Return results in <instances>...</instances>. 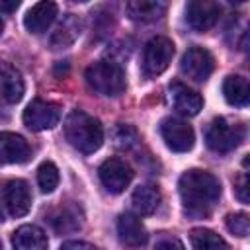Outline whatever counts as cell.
Wrapping results in <instances>:
<instances>
[{
  "label": "cell",
  "mask_w": 250,
  "mask_h": 250,
  "mask_svg": "<svg viewBox=\"0 0 250 250\" xmlns=\"http://www.w3.org/2000/svg\"><path fill=\"white\" fill-rule=\"evenodd\" d=\"M184 209L191 217H207L221 197V182L207 170H188L178 182Z\"/></svg>",
  "instance_id": "cell-1"
},
{
  "label": "cell",
  "mask_w": 250,
  "mask_h": 250,
  "mask_svg": "<svg viewBox=\"0 0 250 250\" xmlns=\"http://www.w3.org/2000/svg\"><path fill=\"white\" fill-rule=\"evenodd\" d=\"M64 137L76 150L92 154L104 143V129L96 117L88 115L86 111L74 109L64 121Z\"/></svg>",
  "instance_id": "cell-2"
},
{
  "label": "cell",
  "mask_w": 250,
  "mask_h": 250,
  "mask_svg": "<svg viewBox=\"0 0 250 250\" xmlns=\"http://www.w3.org/2000/svg\"><path fill=\"white\" fill-rule=\"evenodd\" d=\"M86 82L88 86L105 98H115L123 94L127 82H125V72L121 64L113 61H98L86 68Z\"/></svg>",
  "instance_id": "cell-3"
},
{
  "label": "cell",
  "mask_w": 250,
  "mask_h": 250,
  "mask_svg": "<svg viewBox=\"0 0 250 250\" xmlns=\"http://www.w3.org/2000/svg\"><path fill=\"white\" fill-rule=\"evenodd\" d=\"M244 139V127L225 117H215L205 129V143L215 152H230Z\"/></svg>",
  "instance_id": "cell-4"
},
{
  "label": "cell",
  "mask_w": 250,
  "mask_h": 250,
  "mask_svg": "<svg viewBox=\"0 0 250 250\" xmlns=\"http://www.w3.org/2000/svg\"><path fill=\"white\" fill-rule=\"evenodd\" d=\"M174 57V43L168 37H152L145 45L143 53V70L146 76H158L162 74Z\"/></svg>",
  "instance_id": "cell-5"
},
{
  "label": "cell",
  "mask_w": 250,
  "mask_h": 250,
  "mask_svg": "<svg viewBox=\"0 0 250 250\" xmlns=\"http://www.w3.org/2000/svg\"><path fill=\"white\" fill-rule=\"evenodd\" d=\"M61 105L55 102H45V100H33L25 109H23V123L31 131H47L53 129L61 121Z\"/></svg>",
  "instance_id": "cell-6"
},
{
  "label": "cell",
  "mask_w": 250,
  "mask_h": 250,
  "mask_svg": "<svg viewBox=\"0 0 250 250\" xmlns=\"http://www.w3.org/2000/svg\"><path fill=\"white\" fill-rule=\"evenodd\" d=\"M160 135L166 143V146L174 152H188L193 148L195 135L191 125H188L182 119L176 117H166L160 123Z\"/></svg>",
  "instance_id": "cell-7"
},
{
  "label": "cell",
  "mask_w": 250,
  "mask_h": 250,
  "mask_svg": "<svg viewBox=\"0 0 250 250\" xmlns=\"http://www.w3.org/2000/svg\"><path fill=\"white\" fill-rule=\"evenodd\" d=\"M98 176H100V182L104 184V188L109 193H121L131 184L133 170L121 158H107V160L102 162V166L98 170Z\"/></svg>",
  "instance_id": "cell-8"
},
{
  "label": "cell",
  "mask_w": 250,
  "mask_h": 250,
  "mask_svg": "<svg viewBox=\"0 0 250 250\" xmlns=\"http://www.w3.org/2000/svg\"><path fill=\"white\" fill-rule=\"evenodd\" d=\"M180 68L188 78H191L195 82H203L211 76V72L215 68V59L203 47H189L182 57Z\"/></svg>",
  "instance_id": "cell-9"
},
{
  "label": "cell",
  "mask_w": 250,
  "mask_h": 250,
  "mask_svg": "<svg viewBox=\"0 0 250 250\" xmlns=\"http://www.w3.org/2000/svg\"><path fill=\"white\" fill-rule=\"evenodd\" d=\"M221 18V8L215 0H188L186 20L195 31H209Z\"/></svg>",
  "instance_id": "cell-10"
},
{
  "label": "cell",
  "mask_w": 250,
  "mask_h": 250,
  "mask_svg": "<svg viewBox=\"0 0 250 250\" xmlns=\"http://www.w3.org/2000/svg\"><path fill=\"white\" fill-rule=\"evenodd\" d=\"M23 78L20 70L8 62H0V104L14 105L23 98Z\"/></svg>",
  "instance_id": "cell-11"
},
{
  "label": "cell",
  "mask_w": 250,
  "mask_h": 250,
  "mask_svg": "<svg viewBox=\"0 0 250 250\" xmlns=\"http://www.w3.org/2000/svg\"><path fill=\"white\" fill-rule=\"evenodd\" d=\"M31 156L29 143L16 133L2 131L0 133V166L4 164H21Z\"/></svg>",
  "instance_id": "cell-12"
},
{
  "label": "cell",
  "mask_w": 250,
  "mask_h": 250,
  "mask_svg": "<svg viewBox=\"0 0 250 250\" xmlns=\"http://www.w3.org/2000/svg\"><path fill=\"white\" fill-rule=\"evenodd\" d=\"M4 205L12 217H23L31 209V191L27 182L12 180L4 188Z\"/></svg>",
  "instance_id": "cell-13"
},
{
  "label": "cell",
  "mask_w": 250,
  "mask_h": 250,
  "mask_svg": "<svg viewBox=\"0 0 250 250\" xmlns=\"http://www.w3.org/2000/svg\"><path fill=\"white\" fill-rule=\"evenodd\" d=\"M57 12H59V8H57V4L53 0H39L23 16V27L29 33H43L55 21Z\"/></svg>",
  "instance_id": "cell-14"
},
{
  "label": "cell",
  "mask_w": 250,
  "mask_h": 250,
  "mask_svg": "<svg viewBox=\"0 0 250 250\" xmlns=\"http://www.w3.org/2000/svg\"><path fill=\"white\" fill-rule=\"evenodd\" d=\"M170 100H172L174 109L180 115H186V117L197 115L201 111V107H203L201 96L195 90H191L186 84H182V82H172L170 84Z\"/></svg>",
  "instance_id": "cell-15"
},
{
  "label": "cell",
  "mask_w": 250,
  "mask_h": 250,
  "mask_svg": "<svg viewBox=\"0 0 250 250\" xmlns=\"http://www.w3.org/2000/svg\"><path fill=\"white\" fill-rule=\"evenodd\" d=\"M170 6V0H127V16L133 21L148 23L160 20Z\"/></svg>",
  "instance_id": "cell-16"
},
{
  "label": "cell",
  "mask_w": 250,
  "mask_h": 250,
  "mask_svg": "<svg viewBox=\"0 0 250 250\" xmlns=\"http://www.w3.org/2000/svg\"><path fill=\"white\" fill-rule=\"evenodd\" d=\"M117 234H119V238H121L123 244L133 246V248L145 246L146 240H148V234H146L145 225L133 213L119 215V219H117Z\"/></svg>",
  "instance_id": "cell-17"
},
{
  "label": "cell",
  "mask_w": 250,
  "mask_h": 250,
  "mask_svg": "<svg viewBox=\"0 0 250 250\" xmlns=\"http://www.w3.org/2000/svg\"><path fill=\"white\" fill-rule=\"evenodd\" d=\"M47 244V234L35 225H21L12 234V246L16 250H43Z\"/></svg>",
  "instance_id": "cell-18"
},
{
  "label": "cell",
  "mask_w": 250,
  "mask_h": 250,
  "mask_svg": "<svg viewBox=\"0 0 250 250\" xmlns=\"http://www.w3.org/2000/svg\"><path fill=\"white\" fill-rule=\"evenodd\" d=\"M223 96L225 100L234 105V107H244L248 105V100H250V86H248V80L244 76H238V74H230L225 78L223 82Z\"/></svg>",
  "instance_id": "cell-19"
},
{
  "label": "cell",
  "mask_w": 250,
  "mask_h": 250,
  "mask_svg": "<svg viewBox=\"0 0 250 250\" xmlns=\"http://www.w3.org/2000/svg\"><path fill=\"white\" fill-rule=\"evenodd\" d=\"M131 203H133V209L135 213L139 215H150L158 209L160 205V191L156 186H139L135 191H133V197H131Z\"/></svg>",
  "instance_id": "cell-20"
},
{
  "label": "cell",
  "mask_w": 250,
  "mask_h": 250,
  "mask_svg": "<svg viewBox=\"0 0 250 250\" xmlns=\"http://www.w3.org/2000/svg\"><path fill=\"white\" fill-rule=\"evenodd\" d=\"M80 219H82L80 209L76 205H64L51 215V227L59 234H68V232H74L80 229V225H82Z\"/></svg>",
  "instance_id": "cell-21"
},
{
  "label": "cell",
  "mask_w": 250,
  "mask_h": 250,
  "mask_svg": "<svg viewBox=\"0 0 250 250\" xmlns=\"http://www.w3.org/2000/svg\"><path fill=\"white\" fill-rule=\"evenodd\" d=\"M80 27H82L80 20L76 16L68 14L62 20V23L57 27V31L53 33V37H51L53 49H62V47H68L70 43H74V39L80 35Z\"/></svg>",
  "instance_id": "cell-22"
},
{
  "label": "cell",
  "mask_w": 250,
  "mask_h": 250,
  "mask_svg": "<svg viewBox=\"0 0 250 250\" xmlns=\"http://www.w3.org/2000/svg\"><path fill=\"white\" fill-rule=\"evenodd\" d=\"M189 240H191V246L197 250H219V248L227 250L229 248L227 240L209 229H193L189 232Z\"/></svg>",
  "instance_id": "cell-23"
},
{
  "label": "cell",
  "mask_w": 250,
  "mask_h": 250,
  "mask_svg": "<svg viewBox=\"0 0 250 250\" xmlns=\"http://www.w3.org/2000/svg\"><path fill=\"white\" fill-rule=\"evenodd\" d=\"M37 184H39L43 193L55 191V188L59 186V170H57V166L53 162L45 160V162L39 164V168H37Z\"/></svg>",
  "instance_id": "cell-24"
},
{
  "label": "cell",
  "mask_w": 250,
  "mask_h": 250,
  "mask_svg": "<svg viewBox=\"0 0 250 250\" xmlns=\"http://www.w3.org/2000/svg\"><path fill=\"white\" fill-rule=\"evenodd\" d=\"M227 229L236 236H248L250 232V217L246 213H232L227 217Z\"/></svg>",
  "instance_id": "cell-25"
},
{
  "label": "cell",
  "mask_w": 250,
  "mask_h": 250,
  "mask_svg": "<svg viewBox=\"0 0 250 250\" xmlns=\"http://www.w3.org/2000/svg\"><path fill=\"white\" fill-rule=\"evenodd\" d=\"M113 139H115V145L121 146V148H129L131 145H135L137 141V131L129 125H119L113 133Z\"/></svg>",
  "instance_id": "cell-26"
},
{
  "label": "cell",
  "mask_w": 250,
  "mask_h": 250,
  "mask_svg": "<svg viewBox=\"0 0 250 250\" xmlns=\"http://www.w3.org/2000/svg\"><path fill=\"white\" fill-rule=\"evenodd\" d=\"M234 189H236V197H238L242 203H248V201H250V197H248V178H246V174H242V176L238 178Z\"/></svg>",
  "instance_id": "cell-27"
},
{
  "label": "cell",
  "mask_w": 250,
  "mask_h": 250,
  "mask_svg": "<svg viewBox=\"0 0 250 250\" xmlns=\"http://www.w3.org/2000/svg\"><path fill=\"white\" fill-rule=\"evenodd\" d=\"M62 248H64V250H68V248H88V250H96L94 244H90V242H82V240H68V242L62 244Z\"/></svg>",
  "instance_id": "cell-28"
},
{
  "label": "cell",
  "mask_w": 250,
  "mask_h": 250,
  "mask_svg": "<svg viewBox=\"0 0 250 250\" xmlns=\"http://www.w3.org/2000/svg\"><path fill=\"white\" fill-rule=\"evenodd\" d=\"M20 4H21V0H0V12L10 14V12H14Z\"/></svg>",
  "instance_id": "cell-29"
},
{
  "label": "cell",
  "mask_w": 250,
  "mask_h": 250,
  "mask_svg": "<svg viewBox=\"0 0 250 250\" xmlns=\"http://www.w3.org/2000/svg\"><path fill=\"white\" fill-rule=\"evenodd\" d=\"M166 246H178V248H182V242H178V240H166V242H160L158 244V248H166Z\"/></svg>",
  "instance_id": "cell-30"
},
{
  "label": "cell",
  "mask_w": 250,
  "mask_h": 250,
  "mask_svg": "<svg viewBox=\"0 0 250 250\" xmlns=\"http://www.w3.org/2000/svg\"><path fill=\"white\" fill-rule=\"evenodd\" d=\"M230 4H242V2H246V0H229Z\"/></svg>",
  "instance_id": "cell-31"
},
{
  "label": "cell",
  "mask_w": 250,
  "mask_h": 250,
  "mask_svg": "<svg viewBox=\"0 0 250 250\" xmlns=\"http://www.w3.org/2000/svg\"><path fill=\"white\" fill-rule=\"evenodd\" d=\"M2 29H4V21H2V18H0V33H2Z\"/></svg>",
  "instance_id": "cell-32"
},
{
  "label": "cell",
  "mask_w": 250,
  "mask_h": 250,
  "mask_svg": "<svg viewBox=\"0 0 250 250\" xmlns=\"http://www.w3.org/2000/svg\"><path fill=\"white\" fill-rule=\"evenodd\" d=\"M76 2H86V0H76Z\"/></svg>",
  "instance_id": "cell-33"
},
{
  "label": "cell",
  "mask_w": 250,
  "mask_h": 250,
  "mask_svg": "<svg viewBox=\"0 0 250 250\" xmlns=\"http://www.w3.org/2000/svg\"><path fill=\"white\" fill-rule=\"evenodd\" d=\"M0 248H2V242H0Z\"/></svg>",
  "instance_id": "cell-34"
}]
</instances>
